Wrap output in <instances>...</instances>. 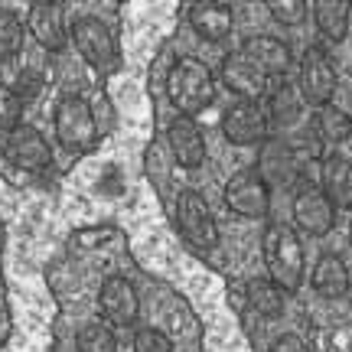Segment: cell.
Listing matches in <instances>:
<instances>
[{
    "label": "cell",
    "mask_w": 352,
    "mask_h": 352,
    "mask_svg": "<svg viewBox=\"0 0 352 352\" xmlns=\"http://www.w3.org/2000/svg\"><path fill=\"white\" fill-rule=\"evenodd\" d=\"M314 134L323 144H342L352 134L349 114L342 108H336V104H320L314 111Z\"/></svg>",
    "instance_id": "22"
},
{
    "label": "cell",
    "mask_w": 352,
    "mask_h": 352,
    "mask_svg": "<svg viewBox=\"0 0 352 352\" xmlns=\"http://www.w3.org/2000/svg\"><path fill=\"white\" fill-rule=\"evenodd\" d=\"M30 30L39 39V46L50 52H59L65 46V20H63V7L59 3H33L30 7Z\"/></svg>",
    "instance_id": "16"
},
{
    "label": "cell",
    "mask_w": 352,
    "mask_h": 352,
    "mask_svg": "<svg viewBox=\"0 0 352 352\" xmlns=\"http://www.w3.org/2000/svg\"><path fill=\"white\" fill-rule=\"evenodd\" d=\"M176 219H179V232L186 235L192 248H215L219 228H215V215L209 209V202L202 199V192L183 189L176 199Z\"/></svg>",
    "instance_id": "4"
},
{
    "label": "cell",
    "mask_w": 352,
    "mask_h": 352,
    "mask_svg": "<svg viewBox=\"0 0 352 352\" xmlns=\"http://www.w3.org/2000/svg\"><path fill=\"white\" fill-rule=\"evenodd\" d=\"M166 91H170V101L179 114H192L206 111L215 98V82L212 72L206 69V63L199 59H179L170 72V82H166Z\"/></svg>",
    "instance_id": "2"
},
{
    "label": "cell",
    "mask_w": 352,
    "mask_h": 352,
    "mask_svg": "<svg viewBox=\"0 0 352 352\" xmlns=\"http://www.w3.org/2000/svg\"><path fill=\"white\" fill-rule=\"evenodd\" d=\"M297 85H300L303 101H310L316 108L329 104L333 91H336V69H333V59L320 46L303 52L300 69H297Z\"/></svg>",
    "instance_id": "5"
},
{
    "label": "cell",
    "mask_w": 352,
    "mask_h": 352,
    "mask_svg": "<svg viewBox=\"0 0 352 352\" xmlns=\"http://www.w3.org/2000/svg\"><path fill=\"white\" fill-rule=\"evenodd\" d=\"M310 13L316 20V30L327 39L340 43L346 36V30H349V3L346 0H320L310 7Z\"/></svg>",
    "instance_id": "20"
},
{
    "label": "cell",
    "mask_w": 352,
    "mask_h": 352,
    "mask_svg": "<svg viewBox=\"0 0 352 352\" xmlns=\"http://www.w3.org/2000/svg\"><path fill=\"white\" fill-rule=\"evenodd\" d=\"M267 10L274 13L277 23L294 26V23H300L303 16L310 13V7H307L303 0H271V3H267Z\"/></svg>",
    "instance_id": "28"
},
{
    "label": "cell",
    "mask_w": 352,
    "mask_h": 352,
    "mask_svg": "<svg viewBox=\"0 0 352 352\" xmlns=\"http://www.w3.org/2000/svg\"><path fill=\"white\" fill-rule=\"evenodd\" d=\"M239 50L245 52V56H248V59H252V63L258 65L271 82H280V78L287 76L290 50H287V43H284V39H277V36H252V39H245Z\"/></svg>",
    "instance_id": "14"
},
{
    "label": "cell",
    "mask_w": 352,
    "mask_h": 352,
    "mask_svg": "<svg viewBox=\"0 0 352 352\" xmlns=\"http://www.w3.org/2000/svg\"><path fill=\"white\" fill-rule=\"evenodd\" d=\"M226 202L232 212L245 219H261L271 209V189L264 186V179L254 170H241L226 183Z\"/></svg>",
    "instance_id": "8"
},
{
    "label": "cell",
    "mask_w": 352,
    "mask_h": 352,
    "mask_svg": "<svg viewBox=\"0 0 352 352\" xmlns=\"http://www.w3.org/2000/svg\"><path fill=\"white\" fill-rule=\"evenodd\" d=\"M76 346H78V352H114L118 349V340H114L111 323L91 320V323H85V327L78 329Z\"/></svg>",
    "instance_id": "24"
},
{
    "label": "cell",
    "mask_w": 352,
    "mask_h": 352,
    "mask_svg": "<svg viewBox=\"0 0 352 352\" xmlns=\"http://www.w3.org/2000/svg\"><path fill=\"white\" fill-rule=\"evenodd\" d=\"M189 23H192V30H196L202 39H209V43H222V39L232 33V10H228L226 3L202 0V3L192 7Z\"/></svg>",
    "instance_id": "18"
},
{
    "label": "cell",
    "mask_w": 352,
    "mask_h": 352,
    "mask_svg": "<svg viewBox=\"0 0 352 352\" xmlns=\"http://www.w3.org/2000/svg\"><path fill=\"white\" fill-rule=\"evenodd\" d=\"M314 290L327 300H340L349 294V267L340 254H323L314 267Z\"/></svg>",
    "instance_id": "19"
},
{
    "label": "cell",
    "mask_w": 352,
    "mask_h": 352,
    "mask_svg": "<svg viewBox=\"0 0 352 352\" xmlns=\"http://www.w3.org/2000/svg\"><path fill=\"white\" fill-rule=\"evenodd\" d=\"M264 111H267V121H274V124H280V127H290L300 118L303 98L297 95V88L277 82V85L271 88V95H267V108H264Z\"/></svg>",
    "instance_id": "21"
},
{
    "label": "cell",
    "mask_w": 352,
    "mask_h": 352,
    "mask_svg": "<svg viewBox=\"0 0 352 352\" xmlns=\"http://www.w3.org/2000/svg\"><path fill=\"white\" fill-rule=\"evenodd\" d=\"M261 252H264V264H267V277L274 280L277 287L290 294L303 284V248L300 239L290 226L271 222L264 228L261 239Z\"/></svg>",
    "instance_id": "1"
},
{
    "label": "cell",
    "mask_w": 352,
    "mask_h": 352,
    "mask_svg": "<svg viewBox=\"0 0 352 352\" xmlns=\"http://www.w3.org/2000/svg\"><path fill=\"white\" fill-rule=\"evenodd\" d=\"M294 222L307 235H327L333 228V222H336V206L323 196L320 186L303 183L297 189V196H294Z\"/></svg>",
    "instance_id": "11"
},
{
    "label": "cell",
    "mask_w": 352,
    "mask_h": 352,
    "mask_svg": "<svg viewBox=\"0 0 352 352\" xmlns=\"http://www.w3.org/2000/svg\"><path fill=\"white\" fill-rule=\"evenodd\" d=\"M3 153H7V160H10L13 166H20V170H43V166H50V157H52L46 138L30 124H16L13 131H7Z\"/></svg>",
    "instance_id": "12"
},
{
    "label": "cell",
    "mask_w": 352,
    "mask_h": 352,
    "mask_svg": "<svg viewBox=\"0 0 352 352\" xmlns=\"http://www.w3.org/2000/svg\"><path fill=\"white\" fill-rule=\"evenodd\" d=\"M222 82L235 95H241V101H258L261 95H271V88L277 85L241 50H232L226 56V63H222Z\"/></svg>",
    "instance_id": "9"
},
{
    "label": "cell",
    "mask_w": 352,
    "mask_h": 352,
    "mask_svg": "<svg viewBox=\"0 0 352 352\" xmlns=\"http://www.w3.org/2000/svg\"><path fill=\"white\" fill-rule=\"evenodd\" d=\"M349 245H352V226H349Z\"/></svg>",
    "instance_id": "30"
},
{
    "label": "cell",
    "mask_w": 352,
    "mask_h": 352,
    "mask_svg": "<svg viewBox=\"0 0 352 352\" xmlns=\"http://www.w3.org/2000/svg\"><path fill=\"white\" fill-rule=\"evenodd\" d=\"M320 189L333 206L352 209V160L346 157H329L320 170Z\"/></svg>",
    "instance_id": "17"
},
{
    "label": "cell",
    "mask_w": 352,
    "mask_h": 352,
    "mask_svg": "<svg viewBox=\"0 0 352 352\" xmlns=\"http://www.w3.org/2000/svg\"><path fill=\"white\" fill-rule=\"evenodd\" d=\"M20 114H23V98H20V91L0 82V131H3V134L13 131V127L20 124Z\"/></svg>",
    "instance_id": "26"
},
{
    "label": "cell",
    "mask_w": 352,
    "mask_h": 352,
    "mask_svg": "<svg viewBox=\"0 0 352 352\" xmlns=\"http://www.w3.org/2000/svg\"><path fill=\"white\" fill-rule=\"evenodd\" d=\"M267 352H314V349H310L300 336H294V333H290V336H280V340H277Z\"/></svg>",
    "instance_id": "29"
},
{
    "label": "cell",
    "mask_w": 352,
    "mask_h": 352,
    "mask_svg": "<svg viewBox=\"0 0 352 352\" xmlns=\"http://www.w3.org/2000/svg\"><path fill=\"white\" fill-rule=\"evenodd\" d=\"M166 140H170V151L173 160L179 166H199L206 157V140H202L199 124L186 118V114H176L170 127H166Z\"/></svg>",
    "instance_id": "15"
},
{
    "label": "cell",
    "mask_w": 352,
    "mask_h": 352,
    "mask_svg": "<svg viewBox=\"0 0 352 352\" xmlns=\"http://www.w3.org/2000/svg\"><path fill=\"white\" fill-rule=\"evenodd\" d=\"M134 352H173V342L164 329L144 327L134 333Z\"/></svg>",
    "instance_id": "27"
},
{
    "label": "cell",
    "mask_w": 352,
    "mask_h": 352,
    "mask_svg": "<svg viewBox=\"0 0 352 352\" xmlns=\"http://www.w3.org/2000/svg\"><path fill=\"white\" fill-rule=\"evenodd\" d=\"M267 111L261 101H235L222 118V131L239 147H261L267 140Z\"/></svg>",
    "instance_id": "6"
},
{
    "label": "cell",
    "mask_w": 352,
    "mask_h": 352,
    "mask_svg": "<svg viewBox=\"0 0 352 352\" xmlns=\"http://www.w3.org/2000/svg\"><path fill=\"white\" fill-rule=\"evenodd\" d=\"M23 50V23L13 10H0V59H13Z\"/></svg>",
    "instance_id": "25"
},
{
    "label": "cell",
    "mask_w": 352,
    "mask_h": 352,
    "mask_svg": "<svg viewBox=\"0 0 352 352\" xmlns=\"http://www.w3.org/2000/svg\"><path fill=\"white\" fill-rule=\"evenodd\" d=\"M69 33H72V43H76V50L82 52L85 63L98 65V69H104V65L114 63V56H118V50H114V36L98 16H78Z\"/></svg>",
    "instance_id": "10"
},
{
    "label": "cell",
    "mask_w": 352,
    "mask_h": 352,
    "mask_svg": "<svg viewBox=\"0 0 352 352\" xmlns=\"http://www.w3.org/2000/svg\"><path fill=\"white\" fill-rule=\"evenodd\" d=\"M248 303L261 316H280V310H284V290L277 287L271 277H254L248 284Z\"/></svg>",
    "instance_id": "23"
},
{
    "label": "cell",
    "mask_w": 352,
    "mask_h": 352,
    "mask_svg": "<svg viewBox=\"0 0 352 352\" xmlns=\"http://www.w3.org/2000/svg\"><path fill=\"white\" fill-rule=\"evenodd\" d=\"M254 173L261 176L267 189H284V186H290V183H297V176H300V160H297L294 147H287L284 140L267 138L261 147H258Z\"/></svg>",
    "instance_id": "7"
},
{
    "label": "cell",
    "mask_w": 352,
    "mask_h": 352,
    "mask_svg": "<svg viewBox=\"0 0 352 352\" xmlns=\"http://www.w3.org/2000/svg\"><path fill=\"white\" fill-rule=\"evenodd\" d=\"M98 303L101 314H104V323H111V327H131L138 320L140 300L127 277H108L98 290Z\"/></svg>",
    "instance_id": "13"
},
{
    "label": "cell",
    "mask_w": 352,
    "mask_h": 352,
    "mask_svg": "<svg viewBox=\"0 0 352 352\" xmlns=\"http://www.w3.org/2000/svg\"><path fill=\"white\" fill-rule=\"evenodd\" d=\"M56 138L65 151H88L95 138H98V124H95V114L88 108L85 98L78 95H65L56 104Z\"/></svg>",
    "instance_id": "3"
}]
</instances>
